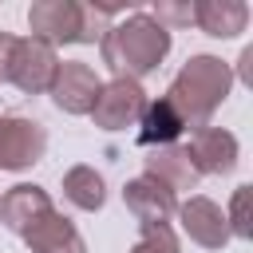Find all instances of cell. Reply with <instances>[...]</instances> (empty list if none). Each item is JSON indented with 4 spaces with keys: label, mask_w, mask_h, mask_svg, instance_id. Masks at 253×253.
Masks as SVG:
<instances>
[{
    "label": "cell",
    "mask_w": 253,
    "mask_h": 253,
    "mask_svg": "<svg viewBox=\"0 0 253 253\" xmlns=\"http://www.w3.org/2000/svg\"><path fill=\"white\" fill-rule=\"evenodd\" d=\"M99 51H103V63L115 71V79H142L150 75L166 51H170V32L150 16V12H134L119 24H111L99 40Z\"/></svg>",
    "instance_id": "6da1fadb"
},
{
    "label": "cell",
    "mask_w": 253,
    "mask_h": 253,
    "mask_svg": "<svg viewBox=\"0 0 253 253\" xmlns=\"http://www.w3.org/2000/svg\"><path fill=\"white\" fill-rule=\"evenodd\" d=\"M229 87H233L229 63H221L217 55H194V59H186V67L174 75V83H170V91H166L162 99L178 111V119L186 123V130H198V126H206L210 115L225 103Z\"/></svg>",
    "instance_id": "7a4b0ae2"
},
{
    "label": "cell",
    "mask_w": 253,
    "mask_h": 253,
    "mask_svg": "<svg viewBox=\"0 0 253 253\" xmlns=\"http://www.w3.org/2000/svg\"><path fill=\"white\" fill-rule=\"evenodd\" d=\"M123 8L107 4H75V0H36L28 8V28L43 43H95L111 28Z\"/></svg>",
    "instance_id": "3957f363"
},
{
    "label": "cell",
    "mask_w": 253,
    "mask_h": 253,
    "mask_svg": "<svg viewBox=\"0 0 253 253\" xmlns=\"http://www.w3.org/2000/svg\"><path fill=\"white\" fill-rule=\"evenodd\" d=\"M55 71H59V59H55V47L51 43H43L36 36H24V40L16 36L12 55H8V67H4V79L8 83H16L20 91L40 95V91H51Z\"/></svg>",
    "instance_id": "277c9868"
},
{
    "label": "cell",
    "mask_w": 253,
    "mask_h": 253,
    "mask_svg": "<svg viewBox=\"0 0 253 253\" xmlns=\"http://www.w3.org/2000/svg\"><path fill=\"white\" fill-rule=\"evenodd\" d=\"M47 130L36 119L0 115V170H28L43 158Z\"/></svg>",
    "instance_id": "5b68a950"
},
{
    "label": "cell",
    "mask_w": 253,
    "mask_h": 253,
    "mask_svg": "<svg viewBox=\"0 0 253 253\" xmlns=\"http://www.w3.org/2000/svg\"><path fill=\"white\" fill-rule=\"evenodd\" d=\"M142 107H146V91L134 79H111V83H99L91 119L103 130H123L142 115Z\"/></svg>",
    "instance_id": "8992f818"
},
{
    "label": "cell",
    "mask_w": 253,
    "mask_h": 253,
    "mask_svg": "<svg viewBox=\"0 0 253 253\" xmlns=\"http://www.w3.org/2000/svg\"><path fill=\"white\" fill-rule=\"evenodd\" d=\"M123 202H126V210H130L142 225H166V221L178 213V198H174V190H170L166 182H158L154 174H138V178H130L126 190H123Z\"/></svg>",
    "instance_id": "52a82bcc"
},
{
    "label": "cell",
    "mask_w": 253,
    "mask_h": 253,
    "mask_svg": "<svg viewBox=\"0 0 253 253\" xmlns=\"http://www.w3.org/2000/svg\"><path fill=\"white\" fill-rule=\"evenodd\" d=\"M95 95H99V75H95L91 63H79V59L59 63V71L51 79V99H55L59 111H67V115H91Z\"/></svg>",
    "instance_id": "ba28073f"
},
{
    "label": "cell",
    "mask_w": 253,
    "mask_h": 253,
    "mask_svg": "<svg viewBox=\"0 0 253 253\" xmlns=\"http://www.w3.org/2000/svg\"><path fill=\"white\" fill-rule=\"evenodd\" d=\"M198 174H229L237 166V138L221 126H198L190 130V142H186Z\"/></svg>",
    "instance_id": "9c48e42d"
},
{
    "label": "cell",
    "mask_w": 253,
    "mask_h": 253,
    "mask_svg": "<svg viewBox=\"0 0 253 253\" xmlns=\"http://www.w3.org/2000/svg\"><path fill=\"white\" fill-rule=\"evenodd\" d=\"M178 221H182V229L190 233V241H198V245H206V249H221V245L229 241V225H225L221 206H213V202L202 198V194H194L190 202L178 206Z\"/></svg>",
    "instance_id": "30bf717a"
},
{
    "label": "cell",
    "mask_w": 253,
    "mask_h": 253,
    "mask_svg": "<svg viewBox=\"0 0 253 253\" xmlns=\"http://www.w3.org/2000/svg\"><path fill=\"white\" fill-rule=\"evenodd\" d=\"M51 213V198L40 190V186H28V182H20V186H12L4 198H0V221H4V229H12V233H28L36 221H43Z\"/></svg>",
    "instance_id": "8fae6325"
},
{
    "label": "cell",
    "mask_w": 253,
    "mask_h": 253,
    "mask_svg": "<svg viewBox=\"0 0 253 253\" xmlns=\"http://www.w3.org/2000/svg\"><path fill=\"white\" fill-rule=\"evenodd\" d=\"M146 174H154V178L166 182L170 190H194L198 178H202L186 146H154V150L146 154Z\"/></svg>",
    "instance_id": "7c38bea8"
},
{
    "label": "cell",
    "mask_w": 253,
    "mask_h": 253,
    "mask_svg": "<svg viewBox=\"0 0 253 253\" xmlns=\"http://www.w3.org/2000/svg\"><path fill=\"white\" fill-rule=\"evenodd\" d=\"M24 241H28L32 253H87L79 229H75L67 217H59L55 210H51L43 221H36V225L24 233Z\"/></svg>",
    "instance_id": "4fadbf2b"
},
{
    "label": "cell",
    "mask_w": 253,
    "mask_h": 253,
    "mask_svg": "<svg viewBox=\"0 0 253 253\" xmlns=\"http://www.w3.org/2000/svg\"><path fill=\"white\" fill-rule=\"evenodd\" d=\"M194 24H198L206 36L229 40V36L245 32L249 8H245L241 0H202V4H194Z\"/></svg>",
    "instance_id": "5bb4252c"
},
{
    "label": "cell",
    "mask_w": 253,
    "mask_h": 253,
    "mask_svg": "<svg viewBox=\"0 0 253 253\" xmlns=\"http://www.w3.org/2000/svg\"><path fill=\"white\" fill-rule=\"evenodd\" d=\"M186 130V123L178 119V111L166 103V99H154V103H146L142 107V115H138V142L142 146H174V138Z\"/></svg>",
    "instance_id": "9a60e30c"
},
{
    "label": "cell",
    "mask_w": 253,
    "mask_h": 253,
    "mask_svg": "<svg viewBox=\"0 0 253 253\" xmlns=\"http://www.w3.org/2000/svg\"><path fill=\"white\" fill-rule=\"evenodd\" d=\"M63 194L79 210H103V202H107V186L91 166H71L63 174Z\"/></svg>",
    "instance_id": "2e32d148"
},
{
    "label": "cell",
    "mask_w": 253,
    "mask_h": 253,
    "mask_svg": "<svg viewBox=\"0 0 253 253\" xmlns=\"http://www.w3.org/2000/svg\"><path fill=\"white\" fill-rule=\"evenodd\" d=\"M249 198H253V186H237L233 190V202H229V237H253V221H249Z\"/></svg>",
    "instance_id": "e0dca14e"
},
{
    "label": "cell",
    "mask_w": 253,
    "mask_h": 253,
    "mask_svg": "<svg viewBox=\"0 0 253 253\" xmlns=\"http://www.w3.org/2000/svg\"><path fill=\"white\" fill-rule=\"evenodd\" d=\"M130 253H178V237L170 225H142Z\"/></svg>",
    "instance_id": "ac0fdd59"
},
{
    "label": "cell",
    "mask_w": 253,
    "mask_h": 253,
    "mask_svg": "<svg viewBox=\"0 0 253 253\" xmlns=\"http://www.w3.org/2000/svg\"><path fill=\"white\" fill-rule=\"evenodd\" d=\"M150 16L170 32V28L194 24V4H170V0H162V4H154V12H150Z\"/></svg>",
    "instance_id": "d6986e66"
},
{
    "label": "cell",
    "mask_w": 253,
    "mask_h": 253,
    "mask_svg": "<svg viewBox=\"0 0 253 253\" xmlns=\"http://www.w3.org/2000/svg\"><path fill=\"white\" fill-rule=\"evenodd\" d=\"M237 63H241V71H237V75H241V83H253V47H245Z\"/></svg>",
    "instance_id": "ffe728a7"
}]
</instances>
